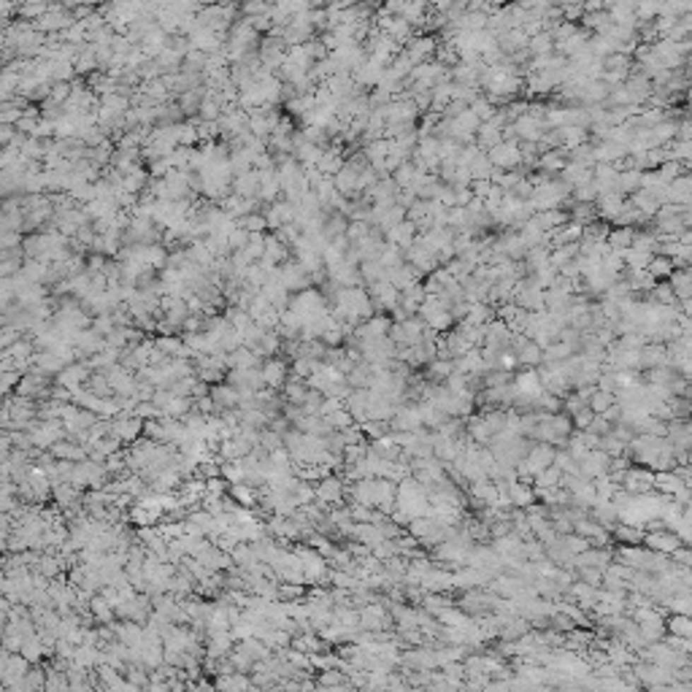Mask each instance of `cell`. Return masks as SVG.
<instances>
[{"instance_id": "cell-1", "label": "cell", "mask_w": 692, "mask_h": 692, "mask_svg": "<svg viewBox=\"0 0 692 692\" xmlns=\"http://www.w3.org/2000/svg\"><path fill=\"white\" fill-rule=\"evenodd\" d=\"M146 430V422L141 416H130V414H119L114 422H111V433L122 441V444H139V435Z\"/></svg>"}, {"instance_id": "cell-2", "label": "cell", "mask_w": 692, "mask_h": 692, "mask_svg": "<svg viewBox=\"0 0 692 692\" xmlns=\"http://www.w3.org/2000/svg\"><path fill=\"white\" fill-rule=\"evenodd\" d=\"M308 281H311V274H308L300 262H287L281 268V284L287 287V293H295V295L306 293Z\"/></svg>"}, {"instance_id": "cell-3", "label": "cell", "mask_w": 692, "mask_h": 692, "mask_svg": "<svg viewBox=\"0 0 692 692\" xmlns=\"http://www.w3.org/2000/svg\"><path fill=\"white\" fill-rule=\"evenodd\" d=\"M344 481L336 476H322V481L317 484V508H327L330 503H339L344 498Z\"/></svg>"}, {"instance_id": "cell-4", "label": "cell", "mask_w": 692, "mask_h": 692, "mask_svg": "<svg viewBox=\"0 0 692 692\" xmlns=\"http://www.w3.org/2000/svg\"><path fill=\"white\" fill-rule=\"evenodd\" d=\"M260 189H262L260 170L241 173V176H235V182H233V192H235L238 198H244V200H257V198H260Z\"/></svg>"}, {"instance_id": "cell-5", "label": "cell", "mask_w": 692, "mask_h": 692, "mask_svg": "<svg viewBox=\"0 0 692 692\" xmlns=\"http://www.w3.org/2000/svg\"><path fill=\"white\" fill-rule=\"evenodd\" d=\"M265 219H268V228H276V230H281V228H287V225H293L295 222V206L290 203V200H276V203H271L268 206V211H265Z\"/></svg>"}, {"instance_id": "cell-6", "label": "cell", "mask_w": 692, "mask_h": 692, "mask_svg": "<svg viewBox=\"0 0 692 692\" xmlns=\"http://www.w3.org/2000/svg\"><path fill=\"white\" fill-rule=\"evenodd\" d=\"M211 400L216 403L219 411H233V409L241 406V392L230 385H219L211 389Z\"/></svg>"}, {"instance_id": "cell-7", "label": "cell", "mask_w": 692, "mask_h": 692, "mask_svg": "<svg viewBox=\"0 0 692 692\" xmlns=\"http://www.w3.org/2000/svg\"><path fill=\"white\" fill-rule=\"evenodd\" d=\"M260 370H262V382H265V387H271V389H278V387L284 385V379H287V365L278 357H271Z\"/></svg>"}, {"instance_id": "cell-8", "label": "cell", "mask_w": 692, "mask_h": 692, "mask_svg": "<svg viewBox=\"0 0 692 692\" xmlns=\"http://www.w3.org/2000/svg\"><path fill=\"white\" fill-rule=\"evenodd\" d=\"M265 238H268V235H262V233L249 235V244H247V249H244V254H247L249 260H262V257H265Z\"/></svg>"}, {"instance_id": "cell-9", "label": "cell", "mask_w": 692, "mask_h": 692, "mask_svg": "<svg viewBox=\"0 0 692 692\" xmlns=\"http://www.w3.org/2000/svg\"><path fill=\"white\" fill-rule=\"evenodd\" d=\"M238 225H241L247 233L254 235V233H262L265 228H268V219H265V214H249V216H244Z\"/></svg>"}, {"instance_id": "cell-10", "label": "cell", "mask_w": 692, "mask_h": 692, "mask_svg": "<svg viewBox=\"0 0 692 692\" xmlns=\"http://www.w3.org/2000/svg\"><path fill=\"white\" fill-rule=\"evenodd\" d=\"M230 495L233 500L241 503V506H254V493H252L249 484H235V487H230Z\"/></svg>"}, {"instance_id": "cell-11", "label": "cell", "mask_w": 692, "mask_h": 692, "mask_svg": "<svg viewBox=\"0 0 692 692\" xmlns=\"http://www.w3.org/2000/svg\"><path fill=\"white\" fill-rule=\"evenodd\" d=\"M93 611H95V616H98L100 622H108V619L114 616V611H111V603H108L106 598H95L93 600Z\"/></svg>"}, {"instance_id": "cell-12", "label": "cell", "mask_w": 692, "mask_h": 692, "mask_svg": "<svg viewBox=\"0 0 692 692\" xmlns=\"http://www.w3.org/2000/svg\"><path fill=\"white\" fill-rule=\"evenodd\" d=\"M319 681H322L324 687H339L341 681H344V674H336V671H330V668H327L322 676H319Z\"/></svg>"}, {"instance_id": "cell-13", "label": "cell", "mask_w": 692, "mask_h": 692, "mask_svg": "<svg viewBox=\"0 0 692 692\" xmlns=\"http://www.w3.org/2000/svg\"><path fill=\"white\" fill-rule=\"evenodd\" d=\"M379 271H382V268H379V265H376L373 260H368L365 265H363V274H365V278H368V281H376Z\"/></svg>"}]
</instances>
